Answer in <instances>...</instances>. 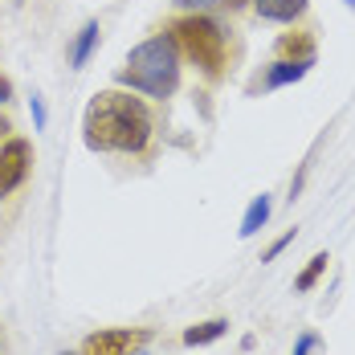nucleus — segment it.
<instances>
[{
	"label": "nucleus",
	"instance_id": "obj_1",
	"mask_svg": "<svg viewBox=\"0 0 355 355\" xmlns=\"http://www.w3.org/2000/svg\"><path fill=\"white\" fill-rule=\"evenodd\" d=\"M82 139L90 151H143L151 139V114L139 98L119 94V90H103L86 107Z\"/></svg>",
	"mask_w": 355,
	"mask_h": 355
},
{
	"label": "nucleus",
	"instance_id": "obj_2",
	"mask_svg": "<svg viewBox=\"0 0 355 355\" xmlns=\"http://www.w3.org/2000/svg\"><path fill=\"white\" fill-rule=\"evenodd\" d=\"M119 86H131L147 98H172L180 86V49L168 33L147 37L143 45H135L123 62V70L114 73Z\"/></svg>",
	"mask_w": 355,
	"mask_h": 355
},
{
	"label": "nucleus",
	"instance_id": "obj_3",
	"mask_svg": "<svg viewBox=\"0 0 355 355\" xmlns=\"http://www.w3.org/2000/svg\"><path fill=\"white\" fill-rule=\"evenodd\" d=\"M168 37H172L176 49H184L209 78H220V70H225V33H220V25H216L213 17H205V12L180 17L176 25L168 29Z\"/></svg>",
	"mask_w": 355,
	"mask_h": 355
},
{
	"label": "nucleus",
	"instance_id": "obj_4",
	"mask_svg": "<svg viewBox=\"0 0 355 355\" xmlns=\"http://www.w3.org/2000/svg\"><path fill=\"white\" fill-rule=\"evenodd\" d=\"M29 164H33L29 139H4L0 143V196H8V192H17L25 184Z\"/></svg>",
	"mask_w": 355,
	"mask_h": 355
},
{
	"label": "nucleus",
	"instance_id": "obj_5",
	"mask_svg": "<svg viewBox=\"0 0 355 355\" xmlns=\"http://www.w3.org/2000/svg\"><path fill=\"white\" fill-rule=\"evenodd\" d=\"M147 339H151L147 331H127V327L94 331V335H86L82 355H135V347H143Z\"/></svg>",
	"mask_w": 355,
	"mask_h": 355
},
{
	"label": "nucleus",
	"instance_id": "obj_6",
	"mask_svg": "<svg viewBox=\"0 0 355 355\" xmlns=\"http://www.w3.org/2000/svg\"><path fill=\"white\" fill-rule=\"evenodd\" d=\"M253 8H257V17L261 21H298L302 12H306V0H253Z\"/></svg>",
	"mask_w": 355,
	"mask_h": 355
},
{
	"label": "nucleus",
	"instance_id": "obj_7",
	"mask_svg": "<svg viewBox=\"0 0 355 355\" xmlns=\"http://www.w3.org/2000/svg\"><path fill=\"white\" fill-rule=\"evenodd\" d=\"M278 53L286 62H315V37L294 29V33H282L278 37Z\"/></svg>",
	"mask_w": 355,
	"mask_h": 355
},
{
	"label": "nucleus",
	"instance_id": "obj_8",
	"mask_svg": "<svg viewBox=\"0 0 355 355\" xmlns=\"http://www.w3.org/2000/svg\"><path fill=\"white\" fill-rule=\"evenodd\" d=\"M315 62H274L270 66V73H266V86L270 90H282V86H290V82H298V78H306V70H311Z\"/></svg>",
	"mask_w": 355,
	"mask_h": 355
},
{
	"label": "nucleus",
	"instance_id": "obj_9",
	"mask_svg": "<svg viewBox=\"0 0 355 355\" xmlns=\"http://www.w3.org/2000/svg\"><path fill=\"white\" fill-rule=\"evenodd\" d=\"M225 331H229V322H225V319L196 322V327H188V331H184V343H188V347H205V343H216Z\"/></svg>",
	"mask_w": 355,
	"mask_h": 355
},
{
	"label": "nucleus",
	"instance_id": "obj_10",
	"mask_svg": "<svg viewBox=\"0 0 355 355\" xmlns=\"http://www.w3.org/2000/svg\"><path fill=\"white\" fill-rule=\"evenodd\" d=\"M94 45H98V21L82 25V33H78V41H73V49H70V66H86L90 53H94Z\"/></svg>",
	"mask_w": 355,
	"mask_h": 355
},
{
	"label": "nucleus",
	"instance_id": "obj_11",
	"mask_svg": "<svg viewBox=\"0 0 355 355\" xmlns=\"http://www.w3.org/2000/svg\"><path fill=\"white\" fill-rule=\"evenodd\" d=\"M266 220H270V196L261 192V196H253V205H249L245 216H241V237H253Z\"/></svg>",
	"mask_w": 355,
	"mask_h": 355
},
{
	"label": "nucleus",
	"instance_id": "obj_12",
	"mask_svg": "<svg viewBox=\"0 0 355 355\" xmlns=\"http://www.w3.org/2000/svg\"><path fill=\"white\" fill-rule=\"evenodd\" d=\"M327 261H331L327 253H315V257H311V266H306V270L298 274L294 290H302V294H306V290H315V282H319V278H322V270H327Z\"/></svg>",
	"mask_w": 355,
	"mask_h": 355
},
{
	"label": "nucleus",
	"instance_id": "obj_13",
	"mask_svg": "<svg viewBox=\"0 0 355 355\" xmlns=\"http://www.w3.org/2000/svg\"><path fill=\"white\" fill-rule=\"evenodd\" d=\"M315 347H319V335H311V331H306V335H298V343H294V355H311Z\"/></svg>",
	"mask_w": 355,
	"mask_h": 355
},
{
	"label": "nucleus",
	"instance_id": "obj_14",
	"mask_svg": "<svg viewBox=\"0 0 355 355\" xmlns=\"http://www.w3.org/2000/svg\"><path fill=\"white\" fill-rule=\"evenodd\" d=\"M290 241H294V229H290V233H282V237H278V241H274V245L266 249V257H261V261H274V257H278V253H282V249L290 245Z\"/></svg>",
	"mask_w": 355,
	"mask_h": 355
},
{
	"label": "nucleus",
	"instance_id": "obj_15",
	"mask_svg": "<svg viewBox=\"0 0 355 355\" xmlns=\"http://www.w3.org/2000/svg\"><path fill=\"white\" fill-rule=\"evenodd\" d=\"M45 119H49V114H45V103H41V98L33 94V127H37V131L45 127Z\"/></svg>",
	"mask_w": 355,
	"mask_h": 355
},
{
	"label": "nucleus",
	"instance_id": "obj_16",
	"mask_svg": "<svg viewBox=\"0 0 355 355\" xmlns=\"http://www.w3.org/2000/svg\"><path fill=\"white\" fill-rule=\"evenodd\" d=\"M12 98V82L8 78H0V103H8Z\"/></svg>",
	"mask_w": 355,
	"mask_h": 355
},
{
	"label": "nucleus",
	"instance_id": "obj_17",
	"mask_svg": "<svg viewBox=\"0 0 355 355\" xmlns=\"http://www.w3.org/2000/svg\"><path fill=\"white\" fill-rule=\"evenodd\" d=\"M4 135H8V119L0 114V139H4Z\"/></svg>",
	"mask_w": 355,
	"mask_h": 355
},
{
	"label": "nucleus",
	"instance_id": "obj_18",
	"mask_svg": "<svg viewBox=\"0 0 355 355\" xmlns=\"http://www.w3.org/2000/svg\"><path fill=\"white\" fill-rule=\"evenodd\" d=\"M0 355H8V343H4V331H0Z\"/></svg>",
	"mask_w": 355,
	"mask_h": 355
},
{
	"label": "nucleus",
	"instance_id": "obj_19",
	"mask_svg": "<svg viewBox=\"0 0 355 355\" xmlns=\"http://www.w3.org/2000/svg\"><path fill=\"white\" fill-rule=\"evenodd\" d=\"M180 4H209V0H180Z\"/></svg>",
	"mask_w": 355,
	"mask_h": 355
},
{
	"label": "nucleus",
	"instance_id": "obj_20",
	"mask_svg": "<svg viewBox=\"0 0 355 355\" xmlns=\"http://www.w3.org/2000/svg\"><path fill=\"white\" fill-rule=\"evenodd\" d=\"M225 4H233V8H241V4H245V0H225Z\"/></svg>",
	"mask_w": 355,
	"mask_h": 355
},
{
	"label": "nucleus",
	"instance_id": "obj_21",
	"mask_svg": "<svg viewBox=\"0 0 355 355\" xmlns=\"http://www.w3.org/2000/svg\"><path fill=\"white\" fill-rule=\"evenodd\" d=\"M62 355H73V352H62Z\"/></svg>",
	"mask_w": 355,
	"mask_h": 355
}]
</instances>
